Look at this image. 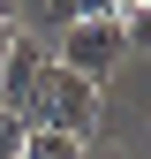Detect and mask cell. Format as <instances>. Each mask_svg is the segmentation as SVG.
Wrapping results in <instances>:
<instances>
[{
    "mask_svg": "<svg viewBox=\"0 0 151 159\" xmlns=\"http://www.w3.org/2000/svg\"><path fill=\"white\" fill-rule=\"evenodd\" d=\"M15 121H23V129H61V136L83 144V136L98 129V91H91L83 76H68V68L45 53V68H38V84H30V98H23Z\"/></svg>",
    "mask_w": 151,
    "mask_h": 159,
    "instance_id": "6da1fadb",
    "label": "cell"
},
{
    "mask_svg": "<svg viewBox=\"0 0 151 159\" xmlns=\"http://www.w3.org/2000/svg\"><path fill=\"white\" fill-rule=\"evenodd\" d=\"M68 76H83L91 91L106 84L113 68L128 61V30H121V15H91V23H68L61 30V53H53Z\"/></svg>",
    "mask_w": 151,
    "mask_h": 159,
    "instance_id": "7a4b0ae2",
    "label": "cell"
},
{
    "mask_svg": "<svg viewBox=\"0 0 151 159\" xmlns=\"http://www.w3.org/2000/svg\"><path fill=\"white\" fill-rule=\"evenodd\" d=\"M38 68H45V46L15 30L8 61H0V106H8V114H23V98H30V84H38Z\"/></svg>",
    "mask_w": 151,
    "mask_h": 159,
    "instance_id": "3957f363",
    "label": "cell"
},
{
    "mask_svg": "<svg viewBox=\"0 0 151 159\" xmlns=\"http://www.w3.org/2000/svg\"><path fill=\"white\" fill-rule=\"evenodd\" d=\"M23 159H83V144L61 136V129H30L23 136Z\"/></svg>",
    "mask_w": 151,
    "mask_h": 159,
    "instance_id": "277c9868",
    "label": "cell"
},
{
    "mask_svg": "<svg viewBox=\"0 0 151 159\" xmlns=\"http://www.w3.org/2000/svg\"><path fill=\"white\" fill-rule=\"evenodd\" d=\"M45 15H53V23H91V15H121V0H45Z\"/></svg>",
    "mask_w": 151,
    "mask_h": 159,
    "instance_id": "5b68a950",
    "label": "cell"
},
{
    "mask_svg": "<svg viewBox=\"0 0 151 159\" xmlns=\"http://www.w3.org/2000/svg\"><path fill=\"white\" fill-rule=\"evenodd\" d=\"M23 136H30V129H23V121H15V114H8V106H0V159H23Z\"/></svg>",
    "mask_w": 151,
    "mask_h": 159,
    "instance_id": "8992f818",
    "label": "cell"
},
{
    "mask_svg": "<svg viewBox=\"0 0 151 159\" xmlns=\"http://www.w3.org/2000/svg\"><path fill=\"white\" fill-rule=\"evenodd\" d=\"M0 23H15V0H0Z\"/></svg>",
    "mask_w": 151,
    "mask_h": 159,
    "instance_id": "52a82bcc",
    "label": "cell"
}]
</instances>
